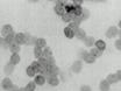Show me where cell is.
Instances as JSON below:
<instances>
[{
	"label": "cell",
	"mask_w": 121,
	"mask_h": 91,
	"mask_svg": "<svg viewBox=\"0 0 121 91\" xmlns=\"http://www.w3.org/2000/svg\"><path fill=\"white\" fill-rule=\"evenodd\" d=\"M119 27H117V26H111V27H108L107 30H106V36H107V39H114V37H117V35L119 34Z\"/></svg>",
	"instance_id": "6da1fadb"
},
{
	"label": "cell",
	"mask_w": 121,
	"mask_h": 91,
	"mask_svg": "<svg viewBox=\"0 0 121 91\" xmlns=\"http://www.w3.org/2000/svg\"><path fill=\"white\" fill-rule=\"evenodd\" d=\"M13 82H12V79L11 78H8V77H6V78H4L2 81H1V88L4 89V90L6 91H9L12 88H13Z\"/></svg>",
	"instance_id": "7a4b0ae2"
},
{
	"label": "cell",
	"mask_w": 121,
	"mask_h": 91,
	"mask_svg": "<svg viewBox=\"0 0 121 91\" xmlns=\"http://www.w3.org/2000/svg\"><path fill=\"white\" fill-rule=\"evenodd\" d=\"M36 40L37 37L35 36H31L28 33H25V45L27 46H35L36 45Z\"/></svg>",
	"instance_id": "3957f363"
},
{
	"label": "cell",
	"mask_w": 121,
	"mask_h": 91,
	"mask_svg": "<svg viewBox=\"0 0 121 91\" xmlns=\"http://www.w3.org/2000/svg\"><path fill=\"white\" fill-rule=\"evenodd\" d=\"M82 69H83V62L80 60L76 61L73 62V64H72V67H71V70L75 73V74H79L80 71H82Z\"/></svg>",
	"instance_id": "277c9868"
},
{
	"label": "cell",
	"mask_w": 121,
	"mask_h": 91,
	"mask_svg": "<svg viewBox=\"0 0 121 91\" xmlns=\"http://www.w3.org/2000/svg\"><path fill=\"white\" fill-rule=\"evenodd\" d=\"M47 71L49 73V75L54 76V77H58V74H60V68L57 65H52V67H48L47 68Z\"/></svg>",
	"instance_id": "5b68a950"
},
{
	"label": "cell",
	"mask_w": 121,
	"mask_h": 91,
	"mask_svg": "<svg viewBox=\"0 0 121 91\" xmlns=\"http://www.w3.org/2000/svg\"><path fill=\"white\" fill-rule=\"evenodd\" d=\"M34 82H35V84L36 85H40V86H42L43 84H45L47 83V78H45L43 75H36L35 77H34Z\"/></svg>",
	"instance_id": "8992f818"
},
{
	"label": "cell",
	"mask_w": 121,
	"mask_h": 91,
	"mask_svg": "<svg viewBox=\"0 0 121 91\" xmlns=\"http://www.w3.org/2000/svg\"><path fill=\"white\" fill-rule=\"evenodd\" d=\"M1 34L4 37L8 36L9 34H13V27L11 25H5L2 28H1Z\"/></svg>",
	"instance_id": "52a82bcc"
},
{
	"label": "cell",
	"mask_w": 121,
	"mask_h": 91,
	"mask_svg": "<svg viewBox=\"0 0 121 91\" xmlns=\"http://www.w3.org/2000/svg\"><path fill=\"white\" fill-rule=\"evenodd\" d=\"M54 11H55V13L57 15L63 16V15L66 13V11H65V5H56V6L54 7Z\"/></svg>",
	"instance_id": "ba28073f"
},
{
	"label": "cell",
	"mask_w": 121,
	"mask_h": 91,
	"mask_svg": "<svg viewBox=\"0 0 121 91\" xmlns=\"http://www.w3.org/2000/svg\"><path fill=\"white\" fill-rule=\"evenodd\" d=\"M15 43L19 46L25 45V33H16L15 34Z\"/></svg>",
	"instance_id": "9c48e42d"
},
{
	"label": "cell",
	"mask_w": 121,
	"mask_h": 91,
	"mask_svg": "<svg viewBox=\"0 0 121 91\" xmlns=\"http://www.w3.org/2000/svg\"><path fill=\"white\" fill-rule=\"evenodd\" d=\"M85 47H89V48H93V46L95 45V39L93 36H86L85 40L83 41Z\"/></svg>",
	"instance_id": "30bf717a"
},
{
	"label": "cell",
	"mask_w": 121,
	"mask_h": 91,
	"mask_svg": "<svg viewBox=\"0 0 121 91\" xmlns=\"http://www.w3.org/2000/svg\"><path fill=\"white\" fill-rule=\"evenodd\" d=\"M15 69V65H13L12 63H7V64H5V67H4V73L6 74V75H11V74H13V71H14Z\"/></svg>",
	"instance_id": "8fae6325"
},
{
	"label": "cell",
	"mask_w": 121,
	"mask_h": 91,
	"mask_svg": "<svg viewBox=\"0 0 121 91\" xmlns=\"http://www.w3.org/2000/svg\"><path fill=\"white\" fill-rule=\"evenodd\" d=\"M73 18H75V15H73L72 12H66L65 14L62 16V20H63L64 22L70 23V22H72V21H73Z\"/></svg>",
	"instance_id": "7c38bea8"
},
{
	"label": "cell",
	"mask_w": 121,
	"mask_h": 91,
	"mask_svg": "<svg viewBox=\"0 0 121 91\" xmlns=\"http://www.w3.org/2000/svg\"><path fill=\"white\" fill-rule=\"evenodd\" d=\"M86 36H87V35H86V32L83 29V28H79V29L75 33V37H77L78 40H83V41H84Z\"/></svg>",
	"instance_id": "4fadbf2b"
},
{
	"label": "cell",
	"mask_w": 121,
	"mask_h": 91,
	"mask_svg": "<svg viewBox=\"0 0 121 91\" xmlns=\"http://www.w3.org/2000/svg\"><path fill=\"white\" fill-rule=\"evenodd\" d=\"M35 47L41 48V49H44L45 47H48V46H47V40H45V39H43V37H37Z\"/></svg>",
	"instance_id": "5bb4252c"
},
{
	"label": "cell",
	"mask_w": 121,
	"mask_h": 91,
	"mask_svg": "<svg viewBox=\"0 0 121 91\" xmlns=\"http://www.w3.org/2000/svg\"><path fill=\"white\" fill-rule=\"evenodd\" d=\"M20 61H21V57H20V55H19V54H12V55H11L9 63H12L13 65L19 64V63H20Z\"/></svg>",
	"instance_id": "9a60e30c"
},
{
	"label": "cell",
	"mask_w": 121,
	"mask_h": 91,
	"mask_svg": "<svg viewBox=\"0 0 121 91\" xmlns=\"http://www.w3.org/2000/svg\"><path fill=\"white\" fill-rule=\"evenodd\" d=\"M47 83L50 85V86H57L60 84V78L58 77H50L49 79H47Z\"/></svg>",
	"instance_id": "2e32d148"
},
{
	"label": "cell",
	"mask_w": 121,
	"mask_h": 91,
	"mask_svg": "<svg viewBox=\"0 0 121 91\" xmlns=\"http://www.w3.org/2000/svg\"><path fill=\"white\" fill-rule=\"evenodd\" d=\"M95 48H98L99 50H101L103 53L106 50V43L104 40H98V41H95V45H94Z\"/></svg>",
	"instance_id": "e0dca14e"
},
{
	"label": "cell",
	"mask_w": 121,
	"mask_h": 91,
	"mask_svg": "<svg viewBox=\"0 0 121 91\" xmlns=\"http://www.w3.org/2000/svg\"><path fill=\"white\" fill-rule=\"evenodd\" d=\"M109 88H111V85L108 84V82H107L106 79H103V81L99 83V89H100V91H108Z\"/></svg>",
	"instance_id": "ac0fdd59"
},
{
	"label": "cell",
	"mask_w": 121,
	"mask_h": 91,
	"mask_svg": "<svg viewBox=\"0 0 121 91\" xmlns=\"http://www.w3.org/2000/svg\"><path fill=\"white\" fill-rule=\"evenodd\" d=\"M91 55H93L95 59H99L101 55H103V51L101 50H99L98 48H95V47H93V48H91V50L89 51Z\"/></svg>",
	"instance_id": "d6986e66"
},
{
	"label": "cell",
	"mask_w": 121,
	"mask_h": 91,
	"mask_svg": "<svg viewBox=\"0 0 121 91\" xmlns=\"http://www.w3.org/2000/svg\"><path fill=\"white\" fill-rule=\"evenodd\" d=\"M106 81L108 82V84H109V85L115 84V83L118 82L117 75H115V74H109V75H107V77H106Z\"/></svg>",
	"instance_id": "ffe728a7"
},
{
	"label": "cell",
	"mask_w": 121,
	"mask_h": 91,
	"mask_svg": "<svg viewBox=\"0 0 121 91\" xmlns=\"http://www.w3.org/2000/svg\"><path fill=\"white\" fill-rule=\"evenodd\" d=\"M64 35H65V37H68V39H72V37H75V32L73 30H71V28L68 26V27H65L64 28Z\"/></svg>",
	"instance_id": "44dd1931"
},
{
	"label": "cell",
	"mask_w": 121,
	"mask_h": 91,
	"mask_svg": "<svg viewBox=\"0 0 121 91\" xmlns=\"http://www.w3.org/2000/svg\"><path fill=\"white\" fill-rule=\"evenodd\" d=\"M26 74H27V76H28V77H35V76L37 75L36 70H35V69H34L31 65L27 67V69H26Z\"/></svg>",
	"instance_id": "7402d4cb"
},
{
	"label": "cell",
	"mask_w": 121,
	"mask_h": 91,
	"mask_svg": "<svg viewBox=\"0 0 121 91\" xmlns=\"http://www.w3.org/2000/svg\"><path fill=\"white\" fill-rule=\"evenodd\" d=\"M34 56H35L37 60H39V59H41V57L43 56V49L35 47V48H34Z\"/></svg>",
	"instance_id": "603a6c76"
},
{
	"label": "cell",
	"mask_w": 121,
	"mask_h": 91,
	"mask_svg": "<svg viewBox=\"0 0 121 91\" xmlns=\"http://www.w3.org/2000/svg\"><path fill=\"white\" fill-rule=\"evenodd\" d=\"M36 86H37V85L35 84V82L31 81V82H29V83H27V85L25 86V90L26 91H35Z\"/></svg>",
	"instance_id": "cb8c5ba5"
},
{
	"label": "cell",
	"mask_w": 121,
	"mask_h": 91,
	"mask_svg": "<svg viewBox=\"0 0 121 91\" xmlns=\"http://www.w3.org/2000/svg\"><path fill=\"white\" fill-rule=\"evenodd\" d=\"M20 49H21V47L19 45H16V43H13V45L9 46V50H11L12 54H17L20 51Z\"/></svg>",
	"instance_id": "d4e9b609"
},
{
	"label": "cell",
	"mask_w": 121,
	"mask_h": 91,
	"mask_svg": "<svg viewBox=\"0 0 121 91\" xmlns=\"http://www.w3.org/2000/svg\"><path fill=\"white\" fill-rule=\"evenodd\" d=\"M95 60H97V59H95L93 55H91L90 53H87V55H86V56H85V59H84V62L92 64V63H94V62H95Z\"/></svg>",
	"instance_id": "484cf974"
},
{
	"label": "cell",
	"mask_w": 121,
	"mask_h": 91,
	"mask_svg": "<svg viewBox=\"0 0 121 91\" xmlns=\"http://www.w3.org/2000/svg\"><path fill=\"white\" fill-rule=\"evenodd\" d=\"M43 56H44L45 59H49V57L52 56V50H51V48L45 47L44 49H43Z\"/></svg>",
	"instance_id": "4316f807"
},
{
	"label": "cell",
	"mask_w": 121,
	"mask_h": 91,
	"mask_svg": "<svg viewBox=\"0 0 121 91\" xmlns=\"http://www.w3.org/2000/svg\"><path fill=\"white\" fill-rule=\"evenodd\" d=\"M0 47L1 48H4V49H9V45H8V42L6 41V39L4 37V36H0Z\"/></svg>",
	"instance_id": "83f0119b"
},
{
	"label": "cell",
	"mask_w": 121,
	"mask_h": 91,
	"mask_svg": "<svg viewBox=\"0 0 121 91\" xmlns=\"http://www.w3.org/2000/svg\"><path fill=\"white\" fill-rule=\"evenodd\" d=\"M87 53H89V51H86L85 49H79V50H78V54H77V55H78L79 60H80V61H82V60L84 61V59H85V56L87 55Z\"/></svg>",
	"instance_id": "f1b7e54d"
},
{
	"label": "cell",
	"mask_w": 121,
	"mask_h": 91,
	"mask_svg": "<svg viewBox=\"0 0 121 91\" xmlns=\"http://www.w3.org/2000/svg\"><path fill=\"white\" fill-rule=\"evenodd\" d=\"M6 39V41L8 42V45L11 46V45H13V43H15V34L13 33V34H9L8 36H6L5 37Z\"/></svg>",
	"instance_id": "f546056e"
},
{
	"label": "cell",
	"mask_w": 121,
	"mask_h": 91,
	"mask_svg": "<svg viewBox=\"0 0 121 91\" xmlns=\"http://www.w3.org/2000/svg\"><path fill=\"white\" fill-rule=\"evenodd\" d=\"M80 18H82V20H83V21L87 20V19L90 18V12H89V9L83 8V13H82V15H80Z\"/></svg>",
	"instance_id": "4dcf8cb0"
},
{
	"label": "cell",
	"mask_w": 121,
	"mask_h": 91,
	"mask_svg": "<svg viewBox=\"0 0 121 91\" xmlns=\"http://www.w3.org/2000/svg\"><path fill=\"white\" fill-rule=\"evenodd\" d=\"M52 65H56V60L54 56L47 59V67H52Z\"/></svg>",
	"instance_id": "1f68e13d"
},
{
	"label": "cell",
	"mask_w": 121,
	"mask_h": 91,
	"mask_svg": "<svg viewBox=\"0 0 121 91\" xmlns=\"http://www.w3.org/2000/svg\"><path fill=\"white\" fill-rule=\"evenodd\" d=\"M69 27L71 28V30H73L75 33H76V32H77L78 29H79V28H80V27H79V25H78V23H76V22H73V21H72V22H70Z\"/></svg>",
	"instance_id": "d6a6232c"
},
{
	"label": "cell",
	"mask_w": 121,
	"mask_h": 91,
	"mask_svg": "<svg viewBox=\"0 0 121 91\" xmlns=\"http://www.w3.org/2000/svg\"><path fill=\"white\" fill-rule=\"evenodd\" d=\"M114 47L117 48V50L121 51V40H120V39H118V40L114 42Z\"/></svg>",
	"instance_id": "836d02e7"
},
{
	"label": "cell",
	"mask_w": 121,
	"mask_h": 91,
	"mask_svg": "<svg viewBox=\"0 0 121 91\" xmlns=\"http://www.w3.org/2000/svg\"><path fill=\"white\" fill-rule=\"evenodd\" d=\"M72 5H73L75 7H82L83 0H73V1H72Z\"/></svg>",
	"instance_id": "e575fe53"
},
{
	"label": "cell",
	"mask_w": 121,
	"mask_h": 91,
	"mask_svg": "<svg viewBox=\"0 0 121 91\" xmlns=\"http://www.w3.org/2000/svg\"><path fill=\"white\" fill-rule=\"evenodd\" d=\"M79 91H92V90H91V86H89V85H82Z\"/></svg>",
	"instance_id": "d590c367"
},
{
	"label": "cell",
	"mask_w": 121,
	"mask_h": 91,
	"mask_svg": "<svg viewBox=\"0 0 121 91\" xmlns=\"http://www.w3.org/2000/svg\"><path fill=\"white\" fill-rule=\"evenodd\" d=\"M73 22L78 23V25H80V23L83 22V20H82V18H80V16H75V18H73Z\"/></svg>",
	"instance_id": "8d00e7d4"
},
{
	"label": "cell",
	"mask_w": 121,
	"mask_h": 91,
	"mask_svg": "<svg viewBox=\"0 0 121 91\" xmlns=\"http://www.w3.org/2000/svg\"><path fill=\"white\" fill-rule=\"evenodd\" d=\"M115 75H117V78H118V81H121V70H118Z\"/></svg>",
	"instance_id": "74e56055"
},
{
	"label": "cell",
	"mask_w": 121,
	"mask_h": 91,
	"mask_svg": "<svg viewBox=\"0 0 121 91\" xmlns=\"http://www.w3.org/2000/svg\"><path fill=\"white\" fill-rule=\"evenodd\" d=\"M9 91H20V88H19L17 85H13V88H12Z\"/></svg>",
	"instance_id": "f35d334b"
},
{
	"label": "cell",
	"mask_w": 121,
	"mask_h": 91,
	"mask_svg": "<svg viewBox=\"0 0 121 91\" xmlns=\"http://www.w3.org/2000/svg\"><path fill=\"white\" fill-rule=\"evenodd\" d=\"M118 27H119V29H121V20L119 21V23H118Z\"/></svg>",
	"instance_id": "ab89813d"
},
{
	"label": "cell",
	"mask_w": 121,
	"mask_h": 91,
	"mask_svg": "<svg viewBox=\"0 0 121 91\" xmlns=\"http://www.w3.org/2000/svg\"><path fill=\"white\" fill-rule=\"evenodd\" d=\"M118 36H119V39H120V40H121V29L119 30V34H118Z\"/></svg>",
	"instance_id": "60d3db41"
}]
</instances>
